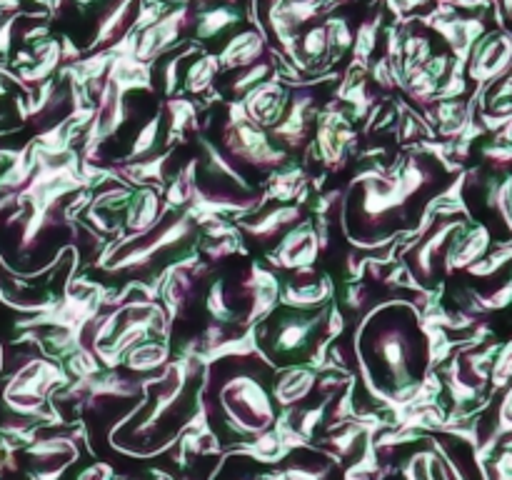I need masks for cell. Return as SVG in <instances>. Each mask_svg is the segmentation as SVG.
<instances>
[{
  "instance_id": "6da1fadb",
  "label": "cell",
  "mask_w": 512,
  "mask_h": 480,
  "mask_svg": "<svg viewBox=\"0 0 512 480\" xmlns=\"http://www.w3.org/2000/svg\"><path fill=\"white\" fill-rule=\"evenodd\" d=\"M185 20H188V8H178L173 13L163 15L160 20L150 23L143 33L135 40L133 55L138 60H155L158 55H163L165 50L173 48L180 38V30H183Z\"/></svg>"
},
{
  "instance_id": "7a4b0ae2",
  "label": "cell",
  "mask_w": 512,
  "mask_h": 480,
  "mask_svg": "<svg viewBox=\"0 0 512 480\" xmlns=\"http://www.w3.org/2000/svg\"><path fill=\"white\" fill-rule=\"evenodd\" d=\"M512 58V45L503 35H490L488 40L478 45L473 55V65H470V73L478 80H488L493 75H500L508 68Z\"/></svg>"
},
{
  "instance_id": "3957f363",
  "label": "cell",
  "mask_w": 512,
  "mask_h": 480,
  "mask_svg": "<svg viewBox=\"0 0 512 480\" xmlns=\"http://www.w3.org/2000/svg\"><path fill=\"white\" fill-rule=\"evenodd\" d=\"M260 55H263V38L255 30H243L228 40L218 60H223L225 68H250L258 63Z\"/></svg>"
},
{
  "instance_id": "277c9868",
  "label": "cell",
  "mask_w": 512,
  "mask_h": 480,
  "mask_svg": "<svg viewBox=\"0 0 512 480\" xmlns=\"http://www.w3.org/2000/svg\"><path fill=\"white\" fill-rule=\"evenodd\" d=\"M243 20L240 10L235 5H213L208 10H200L195 15V35L200 40H213L220 38L225 30H230L233 25H238Z\"/></svg>"
},
{
  "instance_id": "5b68a950",
  "label": "cell",
  "mask_w": 512,
  "mask_h": 480,
  "mask_svg": "<svg viewBox=\"0 0 512 480\" xmlns=\"http://www.w3.org/2000/svg\"><path fill=\"white\" fill-rule=\"evenodd\" d=\"M403 473L405 480H453L448 465L433 450H418V453L410 455Z\"/></svg>"
},
{
  "instance_id": "8992f818",
  "label": "cell",
  "mask_w": 512,
  "mask_h": 480,
  "mask_svg": "<svg viewBox=\"0 0 512 480\" xmlns=\"http://www.w3.org/2000/svg\"><path fill=\"white\" fill-rule=\"evenodd\" d=\"M283 98L285 93L278 83H260L248 98L250 113H253L260 123H270V120L278 115Z\"/></svg>"
},
{
  "instance_id": "52a82bcc",
  "label": "cell",
  "mask_w": 512,
  "mask_h": 480,
  "mask_svg": "<svg viewBox=\"0 0 512 480\" xmlns=\"http://www.w3.org/2000/svg\"><path fill=\"white\" fill-rule=\"evenodd\" d=\"M135 3H138V0H118V3L110 8V13L100 20L98 40H95V43H108V40H113L115 35L123 33V28L128 25L130 15H133Z\"/></svg>"
},
{
  "instance_id": "ba28073f",
  "label": "cell",
  "mask_w": 512,
  "mask_h": 480,
  "mask_svg": "<svg viewBox=\"0 0 512 480\" xmlns=\"http://www.w3.org/2000/svg\"><path fill=\"white\" fill-rule=\"evenodd\" d=\"M305 338H308V325L298 323V320H283L275 330L273 345L278 353H293V350L303 348Z\"/></svg>"
},
{
  "instance_id": "9c48e42d",
  "label": "cell",
  "mask_w": 512,
  "mask_h": 480,
  "mask_svg": "<svg viewBox=\"0 0 512 480\" xmlns=\"http://www.w3.org/2000/svg\"><path fill=\"white\" fill-rule=\"evenodd\" d=\"M215 73H218V58L215 55H203V58H198L190 65L188 75H185V80H188L185 85L190 90H195V93H200V90H205L213 83Z\"/></svg>"
},
{
  "instance_id": "30bf717a",
  "label": "cell",
  "mask_w": 512,
  "mask_h": 480,
  "mask_svg": "<svg viewBox=\"0 0 512 480\" xmlns=\"http://www.w3.org/2000/svg\"><path fill=\"white\" fill-rule=\"evenodd\" d=\"M300 48H303L305 58H308V60L323 58V55L328 53V48H330L328 28H325V25H313V28H310L308 33L303 35V43H300Z\"/></svg>"
},
{
  "instance_id": "8fae6325",
  "label": "cell",
  "mask_w": 512,
  "mask_h": 480,
  "mask_svg": "<svg viewBox=\"0 0 512 480\" xmlns=\"http://www.w3.org/2000/svg\"><path fill=\"white\" fill-rule=\"evenodd\" d=\"M325 28H328L330 45H335L338 50H345L350 43H353V33H350L345 18H333L328 25H325Z\"/></svg>"
},
{
  "instance_id": "7c38bea8",
  "label": "cell",
  "mask_w": 512,
  "mask_h": 480,
  "mask_svg": "<svg viewBox=\"0 0 512 480\" xmlns=\"http://www.w3.org/2000/svg\"><path fill=\"white\" fill-rule=\"evenodd\" d=\"M375 33H378V23H365L363 28L358 30V40H355V53H358L360 60L368 58L375 48Z\"/></svg>"
},
{
  "instance_id": "4fadbf2b",
  "label": "cell",
  "mask_w": 512,
  "mask_h": 480,
  "mask_svg": "<svg viewBox=\"0 0 512 480\" xmlns=\"http://www.w3.org/2000/svg\"><path fill=\"white\" fill-rule=\"evenodd\" d=\"M13 25H15V18L5 20L3 25H0V58H8L10 53V45H13Z\"/></svg>"
},
{
  "instance_id": "5bb4252c",
  "label": "cell",
  "mask_w": 512,
  "mask_h": 480,
  "mask_svg": "<svg viewBox=\"0 0 512 480\" xmlns=\"http://www.w3.org/2000/svg\"><path fill=\"white\" fill-rule=\"evenodd\" d=\"M5 93H8V85H5V78H3V75H0V98H3Z\"/></svg>"
},
{
  "instance_id": "9a60e30c",
  "label": "cell",
  "mask_w": 512,
  "mask_h": 480,
  "mask_svg": "<svg viewBox=\"0 0 512 480\" xmlns=\"http://www.w3.org/2000/svg\"><path fill=\"white\" fill-rule=\"evenodd\" d=\"M75 3H78V5H83V8H88V5H95V3H100V0H75Z\"/></svg>"
},
{
  "instance_id": "2e32d148",
  "label": "cell",
  "mask_w": 512,
  "mask_h": 480,
  "mask_svg": "<svg viewBox=\"0 0 512 480\" xmlns=\"http://www.w3.org/2000/svg\"><path fill=\"white\" fill-rule=\"evenodd\" d=\"M0 368H3V353H0Z\"/></svg>"
}]
</instances>
